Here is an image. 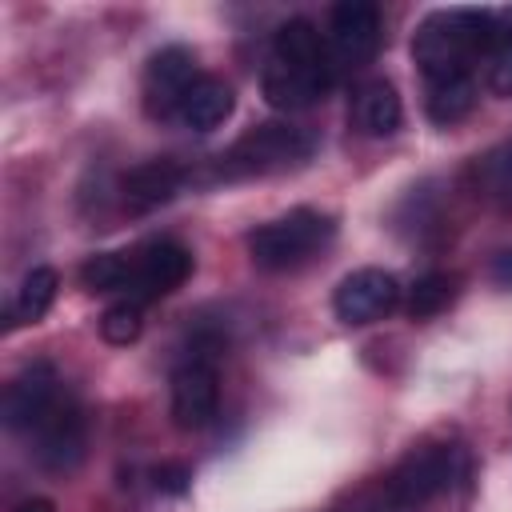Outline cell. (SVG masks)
<instances>
[{"mask_svg": "<svg viewBox=\"0 0 512 512\" xmlns=\"http://www.w3.org/2000/svg\"><path fill=\"white\" fill-rule=\"evenodd\" d=\"M380 48V8L372 0H344L328 16V64L332 72H360Z\"/></svg>", "mask_w": 512, "mask_h": 512, "instance_id": "5b68a950", "label": "cell"}, {"mask_svg": "<svg viewBox=\"0 0 512 512\" xmlns=\"http://www.w3.org/2000/svg\"><path fill=\"white\" fill-rule=\"evenodd\" d=\"M140 328H144V316H140L136 300H120V304L104 308V316H100V336L108 344H132L140 336Z\"/></svg>", "mask_w": 512, "mask_h": 512, "instance_id": "7402d4cb", "label": "cell"}, {"mask_svg": "<svg viewBox=\"0 0 512 512\" xmlns=\"http://www.w3.org/2000/svg\"><path fill=\"white\" fill-rule=\"evenodd\" d=\"M64 396L52 364H28L8 388H4V400H0V416L12 432H32L48 412L52 404Z\"/></svg>", "mask_w": 512, "mask_h": 512, "instance_id": "8fae6325", "label": "cell"}, {"mask_svg": "<svg viewBox=\"0 0 512 512\" xmlns=\"http://www.w3.org/2000/svg\"><path fill=\"white\" fill-rule=\"evenodd\" d=\"M132 280V256L128 252H96L80 264V284L88 292H128Z\"/></svg>", "mask_w": 512, "mask_h": 512, "instance_id": "ac0fdd59", "label": "cell"}, {"mask_svg": "<svg viewBox=\"0 0 512 512\" xmlns=\"http://www.w3.org/2000/svg\"><path fill=\"white\" fill-rule=\"evenodd\" d=\"M456 276L452 272H428V276H420L412 288H408V300H404V308H408V316L412 320H428V316H436V312H444L452 300H456Z\"/></svg>", "mask_w": 512, "mask_h": 512, "instance_id": "d6986e66", "label": "cell"}, {"mask_svg": "<svg viewBox=\"0 0 512 512\" xmlns=\"http://www.w3.org/2000/svg\"><path fill=\"white\" fill-rule=\"evenodd\" d=\"M56 288H60V276L52 272V268H32L24 280H20V288H16V300H12V316L16 320H24V324H36L48 308H52V300H56Z\"/></svg>", "mask_w": 512, "mask_h": 512, "instance_id": "e0dca14e", "label": "cell"}, {"mask_svg": "<svg viewBox=\"0 0 512 512\" xmlns=\"http://www.w3.org/2000/svg\"><path fill=\"white\" fill-rule=\"evenodd\" d=\"M476 180H480V188L492 204L512 212V140L492 148L484 160H476Z\"/></svg>", "mask_w": 512, "mask_h": 512, "instance_id": "44dd1931", "label": "cell"}, {"mask_svg": "<svg viewBox=\"0 0 512 512\" xmlns=\"http://www.w3.org/2000/svg\"><path fill=\"white\" fill-rule=\"evenodd\" d=\"M188 480H192V472H188L184 464H160V468H152V484H156V492L180 496V492L188 488Z\"/></svg>", "mask_w": 512, "mask_h": 512, "instance_id": "603a6c76", "label": "cell"}, {"mask_svg": "<svg viewBox=\"0 0 512 512\" xmlns=\"http://www.w3.org/2000/svg\"><path fill=\"white\" fill-rule=\"evenodd\" d=\"M488 88L504 100H512V8L496 12L492 28V48H488Z\"/></svg>", "mask_w": 512, "mask_h": 512, "instance_id": "ffe728a7", "label": "cell"}, {"mask_svg": "<svg viewBox=\"0 0 512 512\" xmlns=\"http://www.w3.org/2000/svg\"><path fill=\"white\" fill-rule=\"evenodd\" d=\"M332 232H336L332 216L316 208H292L288 216H276L248 236V256L264 272H288L312 260L332 240Z\"/></svg>", "mask_w": 512, "mask_h": 512, "instance_id": "3957f363", "label": "cell"}, {"mask_svg": "<svg viewBox=\"0 0 512 512\" xmlns=\"http://www.w3.org/2000/svg\"><path fill=\"white\" fill-rule=\"evenodd\" d=\"M192 276V252L176 240H152L140 252H132V280L128 292L132 300H160L168 292H176L184 280Z\"/></svg>", "mask_w": 512, "mask_h": 512, "instance_id": "30bf717a", "label": "cell"}, {"mask_svg": "<svg viewBox=\"0 0 512 512\" xmlns=\"http://www.w3.org/2000/svg\"><path fill=\"white\" fill-rule=\"evenodd\" d=\"M312 144H316V140H312L308 128L268 120V124L248 128L228 152L216 156V176L240 180V176L284 172V168H296L300 160H308V156H312Z\"/></svg>", "mask_w": 512, "mask_h": 512, "instance_id": "7a4b0ae2", "label": "cell"}, {"mask_svg": "<svg viewBox=\"0 0 512 512\" xmlns=\"http://www.w3.org/2000/svg\"><path fill=\"white\" fill-rule=\"evenodd\" d=\"M232 108H236L232 84H224L220 76H200L192 84V92L184 96V104H180V120L192 132H212L232 116Z\"/></svg>", "mask_w": 512, "mask_h": 512, "instance_id": "9a60e30c", "label": "cell"}, {"mask_svg": "<svg viewBox=\"0 0 512 512\" xmlns=\"http://www.w3.org/2000/svg\"><path fill=\"white\" fill-rule=\"evenodd\" d=\"M492 280L500 288H512V248H504L496 260H492Z\"/></svg>", "mask_w": 512, "mask_h": 512, "instance_id": "cb8c5ba5", "label": "cell"}, {"mask_svg": "<svg viewBox=\"0 0 512 512\" xmlns=\"http://www.w3.org/2000/svg\"><path fill=\"white\" fill-rule=\"evenodd\" d=\"M12 512H56V508H52V500H44V496H28V500H20Z\"/></svg>", "mask_w": 512, "mask_h": 512, "instance_id": "d4e9b609", "label": "cell"}, {"mask_svg": "<svg viewBox=\"0 0 512 512\" xmlns=\"http://www.w3.org/2000/svg\"><path fill=\"white\" fill-rule=\"evenodd\" d=\"M496 12L488 8H440L420 20L412 56L424 72V80L448 76V72H472V60L488 56L492 48Z\"/></svg>", "mask_w": 512, "mask_h": 512, "instance_id": "6da1fadb", "label": "cell"}, {"mask_svg": "<svg viewBox=\"0 0 512 512\" xmlns=\"http://www.w3.org/2000/svg\"><path fill=\"white\" fill-rule=\"evenodd\" d=\"M220 408V376L208 356H188L172 372V420L184 432H200L216 420Z\"/></svg>", "mask_w": 512, "mask_h": 512, "instance_id": "52a82bcc", "label": "cell"}, {"mask_svg": "<svg viewBox=\"0 0 512 512\" xmlns=\"http://www.w3.org/2000/svg\"><path fill=\"white\" fill-rule=\"evenodd\" d=\"M180 184H184V172H180L172 160L160 156V160L136 164V168L124 176L120 196H124V204H128L132 212H152V208L168 204V200L180 192Z\"/></svg>", "mask_w": 512, "mask_h": 512, "instance_id": "4fadbf2b", "label": "cell"}, {"mask_svg": "<svg viewBox=\"0 0 512 512\" xmlns=\"http://www.w3.org/2000/svg\"><path fill=\"white\" fill-rule=\"evenodd\" d=\"M424 84H428L424 108H428L432 124H456V120H464L476 108V80H472V72H448V76H436V80H424Z\"/></svg>", "mask_w": 512, "mask_h": 512, "instance_id": "2e32d148", "label": "cell"}, {"mask_svg": "<svg viewBox=\"0 0 512 512\" xmlns=\"http://www.w3.org/2000/svg\"><path fill=\"white\" fill-rule=\"evenodd\" d=\"M332 68H304V64H280L268 60L264 76H260V92L272 108L280 112H300L312 108L316 100H324V92L332 88Z\"/></svg>", "mask_w": 512, "mask_h": 512, "instance_id": "7c38bea8", "label": "cell"}, {"mask_svg": "<svg viewBox=\"0 0 512 512\" xmlns=\"http://www.w3.org/2000/svg\"><path fill=\"white\" fill-rule=\"evenodd\" d=\"M400 116H404V108H400V96L388 80H364L352 96V108H348L352 128L364 136H392L400 128Z\"/></svg>", "mask_w": 512, "mask_h": 512, "instance_id": "5bb4252c", "label": "cell"}, {"mask_svg": "<svg viewBox=\"0 0 512 512\" xmlns=\"http://www.w3.org/2000/svg\"><path fill=\"white\" fill-rule=\"evenodd\" d=\"M32 436V456L40 468L48 472H72L84 456V440H88V424H84V412L76 404V396H60L52 404V412L28 432Z\"/></svg>", "mask_w": 512, "mask_h": 512, "instance_id": "8992f818", "label": "cell"}, {"mask_svg": "<svg viewBox=\"0 0 512 512\" xmlns=\"http://www.w3.org/2000/svg\"><path fill=\"white\" fill-rule=\"evenodd\" d=\"M196 80H200V72H196V56L188 48H180V44L160 48L144 68V108H148V116H156V120L180 116V104H184V96L192 92Z\"/></svg>", "mask_w": 512, "mask_h": 512, "instance_id": "9c48e42d", "label": "cell"}, {"mask_svg": "<svg viewBox=\"0 0 512 512\" xmlns=\"http://www.w3.org/2000/svg\"><path fill=\"white\" fill-rule=\"evenodd\" d=\"M396 304H400V284L384 268H356V272H348L340 280L336 296H332L336 320L340 324H352V328L384 320Z\"/></svg>", "mask_w": 512, "mask_h": 512, "instance_id": "ba28073f", "label": "cell"}, {"mask_svg": "<svg viewBox=\"0 0 512 512\" xmlns=\"http://www.w3.org/2000/svg\"><path fill=\"white\" fill-rule=\"evenodd\" d=\"M460 468V452L448 444H424L412 448L384 480H380V496L388 504V512H416L428 500H436Z\"/></svg>", "mask_w": 512, "mask_h": 512, "instance_id": "277c9868", "label": "cell"}]
</instances>
